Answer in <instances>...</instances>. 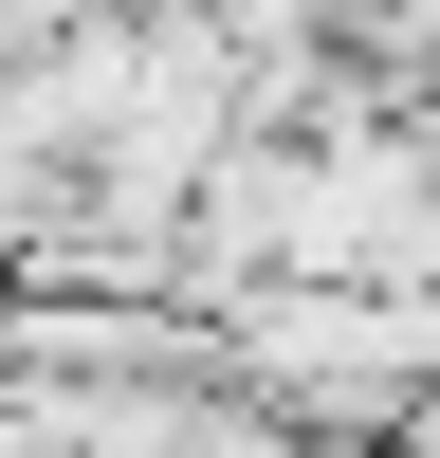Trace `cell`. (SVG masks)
Masks as SVG:
<instances>
[{
  "label": "cell",
  "instance_id": "obj_1",
  "mask_svg": "<svg viewBox=\"0 0 440 458\" xmlns=\"http://www.w3.org/2000/svg\"><path fill=\"white\" fill-rule=\"evenodd\" d=\"M92 19H147V0H0V37H92Z\"/></svg>",
  "mask_w": 440,
  "mask_h": 458
}]
</instances>
